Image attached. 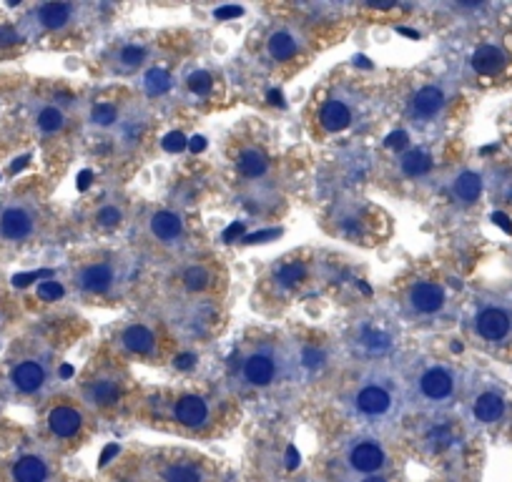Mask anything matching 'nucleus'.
<instances>
[{"mask_svg":"<svg viewBox=\"0 0 512 482\" xmlns=\"http://www.w3.org/2000/svg\"><path fill=\"white\" fill-rule=\"evenodd\" d=\"M355 412L364 420H387L397 409V389L387 377H367L355 392Z\"/></svg>","mask_w":512,"mask_h":482,"instance_id":"f257e3e1","label":"nucleus"},{"mask_svg":"<svg viewBox=\"0 0 512 482\" xmlns=\"http://www.w3.org/2000/svg\"><path fill=\"white\" fill-rule=\"evenodd\" d=\"M344 460H347V467L355 475L369 477L379 475L387 467V452L374 437H359L347 447Z\"/></svg>","mask_w":512,"mask_h":482,"instance_id":"f03ea898","label":"nucleus"},{"mask_svg":"<svg viewBox=\"0 0 512 482\" xmlns=\"http://www.w3.org/2000/svg\"><path fill=\"white\" fill-rule=\"evenodd\" d=\"M417 389L429 402H445L455 392V377H452V372L447 367H427L419 375V380H417Z\"/></svg>","mask_w":512,"mask_h":482,"instance_id":"7ed1b4c3","label":"nucleus"},{"mask_svg":"<svg viewBox=\"0 0 512 482\" xmlns=\"http://www.w3.org/2000/svg\"><path fill=\"white\" fill-rule=\"evenodd\" d=\"M35 229V216L25 206H11L0 213V236L8 241L28 239Z\"/></svg>","mask_w":512,"mask_h":482,"instance_id":"20e7f679","label":"nucleus"},{"mask_svg":"<svg viewBox=\"0 0 512 482\" xmlns=\"http://www.w3.org/2000/svg\"><path fill=\"white\" fill-rule=\"evenodd\" d=\"M276 377V359L269 349H259L251 352L244 359V380L254 387H266Z\"/></svg>","mask_w":512,"mask_h":482,"instance_id":"39448f33","label":"nucleus"},{"mask_svg":"<svg viewBox=\"0 0 512 482\" xmlns=\"http://www.w3.org/2000/svg\"><path fill=\"white\" fill-rule=\"evenodd\" d=\"M510 327H512L510 315L502 312V309H497V307L482 309V312L477 315V319H475V329H477V334L482 336V339H490V342H500V339H505L507 331H510Z\"/></svg>","mask_w":512,"mask_h":482,"instance_id":"423d86ee","label":"nucleus"},{"mask_svg":"<svg viewBox=\"0 0 512 482\" xmlns=\"http://www.w3.org/2000/svg\"><path fill=\"white\" fill-rule=\"evenodd\" d=\"M410 304L419 315H434L445 307V292L432 281H419L410 289Z\"/></svg>","mask_w":512,"mask_h":482,"instance_id":"0eeeda50","label":"nucleus"},{"mask_svg":"<svg viewBox=\"0 0 512 482\" xmlns=\"http://www.w3.org/2000/svg\"><path fill=\"white\" fill-rule=\"evenodd\" d=\"M11 380L16 384V389H20L23 394H33L45 384V367L40 362H35V359H25V362H20L13 370Z\"/></svg>","mask_w":512,"mask_h":482,"instance_id":"6e6552de","label":"nucleus"},{"mask_svg":"<svg viewBox=\"0 0 512 482\" xmlns=\"http://www.w3.org/2000/svg\"><path fill=\"white\" fill-rule=\"evenodd\" d=\"M78 281H81V289H83V292L103 294L113 286L116 276H113L111 264H90V266H85V269L81 271Z\"/></svg>","mask_w":512,"mask_h":482,"instance_id":"1a4fd4ad","label":"nucleus"},{"mask_svg":"<svg viewBox=\"0 0 512 482\" xmlns=\"http://www.w3.org/2000/svg\"><path fill=\"white\" fill-rule=\"evenodd\" d=\"M445 106V93L437 86H424L412 95V113L417 118H434Z\"/></svg>","mask_w":512,"mask_h":482,"instance_id":"9d476101","label":"nucleus"},{"mask_svg":"<svg viewBox=\"0 0 512 482\" xmlns=\"http://www.w3.org/2000/svg\"><path fill=\"white\" fill-rule=\"evenodd\" d=\"M176 420L181 422V425L186 427H201L203 422L208 420V404L203 402L201 397H196V394H186V397L179 399V404H176L174 409Z\"/></svg>","mask_w":512,"mask_h":482,"instance_id":"9b49d317","label":"nucleus"},{"mask_svg":"<svg viewBox=\"0 0 512 482\" xmlns=\"http://www.w3.org/2000/svg\"><path fill=\"white\" fill-rule=\"evenodd\" d=\"M51 475L48 462L38 454H23L13 465V482H45Z\"/></svg>","mask_w":512,"mask_h":482,"instance_id":"f8f14e48","label":"nucleus"},{"mask_svg":"<svg viewBox=\"0 0 512 482\" xmlns=\"http://www.w3.org/2000/svg\"><path fill=\"white\" fill-rule=\"evenodd\" d=\"M81 422H83V417L73 407H56L48 415V427H51L56 437H73L76 432L81 430Z\"/></svg>","mask_w":512,"mask_h":482,"instance_id":"ddd939ff","label":"nucleus"},{"mask_svg":"<svg viewBox=\"0 0 512 482\" xmlns=\"http://www.w3.org/2000/svg\"><path fill=\"white\" fill-rule=\"evenodd\" d=\"M507 66V56L497 45H480L472 53V68L482 76H495Z\"/></svg>","mask_w":512,"mask_h":482,"instance_id":"4468645a","label":"nucleus"},{"mask_svg":"<svg viewBox=\"0 0 512 482\" xmlns=\"http://www.w3.org/2000/svg\"><path fill=\"white\" fill-rule=\"evenodd\" d=\"M319 118H321V126H324V129L337 134V131H344L349 124H352V108H349L344 101H339V98H329V101L321 106Z\"/></svg>","mask_w":512,"mask_h":482,"instance_id":"2eb2a0df","label":"nucleus"},{"mask_svg":"<svg viewBox=\"0 0 512 482\" xmlns=\"http://www.w3.org/2000/svg\"><path fill=\"white\" fill-rule=\"evenodd\" d=\"M472 415L477 422H484V425H490V422H497L502 415H505V399L495 392H484L475 399V407H472Z\"/></svg>","mask_w":512,"mask_h":482,"instance_id":"dca6fc26","label":"nucleus"},{"mask_svg":"<svg viewBox=\"0 0 512 482\" xmlns=\"http://www.w3.org/2000/svg\"><path fill=\"white\" fill-rule=\"evenodd\" d=\"M71 18H73V6L71 3H45V6L38 8V20L45 30L63 28Z\"/></svg>","mask_w":512,"mask_h":482,"instance_id":"f3484780","label":"nucleus"},{"mask_svg":"<svg viewBox=\"0 0 512 482\" xmlns=\"http://www.w3.org/2000/svg\"><path fill=\"white\" fill-rule=\"evenodd\" d=\"M151 231H153V236H158L161 241L179 239L181 231H184V221H181V216L174 211H158L151 219Z\"/></svg>","mask_w":512,"mask_h":482,"instance_id":"a211bd4d","label":"nucleus"},{"mask_svg":"<svg viewBox=\"0 0 512 482\" xmlns=\"http://www.w3.org/2000/svg\"><path fill=\"white\" fill-rule=\"evenodd\" d=\"M85 399L88 404H98V407H106L119 399V384L113 380H93L85 387Z\"/></svg>","mask_w":512,"mask_h":482,"instance_id":"6ab92c4d","label":"nucleus"},{"mask_svg":"<svg viewBox=\"0 0 512 482\" xmlns=\"http://www.w3.org/2000/svg\"><path fill=\"white\" fill-rule=\"evenodd\" d=\"M153 334L151 329H146V327L136 324V327H129V329L124 331V347L129 349V352H136V354H148L153 349Z\"/></svg>","mask_w":512,"mask_h":482,"instance_id":"aec40b11","label":"nucleus"},{"mask_svg":"<svg viewBox=\"0 0 512 482\" xmlns=\"http://www.w3.org/2000/svg\"><path fill=\"white\" fill-rule=\"evenodd\" d=\"M299 43L297 38H294L292 33H287V30H279V33H271L269 38V56L274 58V61H289V58L297 53Z\"/></svg>","mask_w":512,"mask_h":482,"instance_id":"412c9836","label":"nucleus"},{"mask_svg":"<svg viewBox=\"0 0 512 482\" xmlns=\"http://www.w3.org/2000/svg\"><path fill=\"white\" fill-rule=\"evenodd\" d=\"M482 194V179L472 171H465V174L457 176L455 181V196L460 201L470 204V201H477V196Z\"/></svg>","mask_w":512,"mask_h":482,"instance_id":"4be33fe9","label":"nucleus"},{"mask_svg":"<svg viewBox=\"0 0 512 482\" xmlns=\"http://www.w3.org/2000/svg\"><path fill=\"white\" fill-rule=\"evenodd\" d=\"M400 168L405 176L417 179V176H424L429 168H432V158H429L424 151H407L400 161Z\"/></svg>","mask_w":512,"mask_h":482,"instance_id":"5701e85b","label":"nucleus"},{"mask_svg":"<svg viewBox=\"0 0 512 482\" xmlns=\"http://www.w3.org/2000/svg\"><path fill=\"white\" fill-rule=\"evenodd\" d=\"M237 166H239V171H242L244 176H249V179H256V176H261L266 171L269 161H266V156L261 151H256V148H249V151H244L242 156H239Z\"/></svg>","mask_w":512,"mask_h":482,"instance_id":"b1692460","label":"nucleus"},{"mask_svg":"<svg viewBox=\"0 0 512 482\" xmlns=\"http://www.w3.org/2000/svg\"><path fill=\"white\" fill-rule=\"evenodd\" d=\"M164 482H203V475L191 462H174L166 467Z\"/></svg>","mask_w":512,"mask_h":482,"instance_id":"393cba45","label":"nucleus"},{"mask_svg":"<svg viewBox=\"0 0 512 482\" xmlns=\"http://www.w3.org/2000/svg\"><path fill=\"white\" fill-rule=\"evenodd\" d=\"M143 86H146V93L148 95H164L171 90V76L166 74L164 68H151L146 74V81H143Z\"/></svg>","mask_w":512,"mask_h":482,"instance_id":"a878e982","label":"nucleus"},{"mask_svg":"<svg viewBox=\"0 0 512 482\" xmlns=\"http://www.w3.org/2000/svg\"><path fill=\"white\" fill-rule=\"evenodd\" d=\"M63 124H66V116L56 106H48L38 113V129L45 131V134H56V131L63 129Z\"/></svg>","mask_w":512,"mask_h":482,"instance_id":"bb28decb","label":"nucleus"},{"mask_svg":"<svg viewBox=\"0 0 512 482\" xmlns=\"http://www.w3.org/2000/svg\"><path fill=\"white\" fill-rule=\"evenodd\" d=\"M306 274V266L299 261H292V264H284L282 269H279V274H276V279H279V284L282 286H294L297 281H302Z\"/></svg>","mask_w":512,"mask_h":482,"instance_id":"cd10ccee","label":"nucleus"},{"mask_svg":"<svg viewBox=\"0 0 512 482\" xmlns=\"http://www.w3.org/2000/svg\"><path fill=\"white\" fill-rule=\"evenodd\" d=\"M116 118H119V111H116V106H111V103H96L93 111H90V121L98 126H111Z\"/></svg>","mask_w":512,"mask_h":482,"instance_id":"c85d7f7f","label":"nucleus"},{"mask_svg":"<svg viewBox=\"0 0 512 482\" xmlns=\"http://www.w3.org/2000/svg\"><path fill=\"white\" fill-rule=\"evenodd\" d=\"M146 58V51L141 45H126L124 51L119 53V61L124 63V68H138Z\"/></svg>","mask_w":512,"mask_h":482,"instance_id":"c756f323","label":"nucleus"},{"mask_svg":"<svg viewBox=\"0 0 512 482\" xmlns=\"http://www.w3.org/2000/svg\"><path fill=\"white\" fill-rule=\"evenodd\" d=\"M186 83H189V88H191L196 95H206L208 90H211V86H214V81H211V76H208L206 71H194Z\"/></svg>","mask_w":512,"mask_h":482,"instance_id":"7c9ffc66","label":"nucleus"},{"mask_svg":"<svg viewBox=\"0 0 512 482\" xmlns=\"http://www.w3.org/2000/svg\"><path fill=\"white\" fill-rule=\"evenodd\" d=\"M63 294H66V289H63L58 281H40L38 284V297L43 299V302H56V299H61Z\"/></svg>","mask_w":512,"mask_h":482,"instance_id":"2f4dec72","label":"nucleus"},{"mask_svg":"<svg viewBox=\"0 0 512 482\" xmlns=\"http://www.w3.org/2000/svg\"><path fill=\"white\" fill-rule=\"evenodd\" d=\"M184 281L194 292V289H203V286L208 284V274H206V269H201V266H191V269L184 274Z\"/></svg>","mask_w":512,"mask_h":482,"instance_id":"473e14b6","label":"nucleus"},{"mask_svg":"<svg viewBox=\"0 0 512 482\" xmlns=\"http://www.w3.org/2000/svg\"><path fill=\"white\" fill-rule=\"evenodd\" d=\"M189 146V139H186L181 131H171V134H166V139H164V151H169V153H179V151H184V148Z\"/></svg>","mask_w":512,"mask_h":482,"instance_id":"72a5a7b5","label":"nucleus"},{"mask_svg":"<svg viewBox=\"0 0 512 482\" xmlns=\"http://www.w3.org/2000/svg\"><path fill=\"white\" fill-rule=\"evenodd\" d=\"M96 221L101 226H106V229H111V226H119V221H121V211L116 206H106V208H101L98 211V216H96Z\"/></svg>","mask_w":512,"mask_h":482,"instance_id":"f704fd0d","label":"nucleus"},{"mask_svg":"<svg viewBox=\"0 0 512 482\" xmlns=\"http://www.w3.org/2000/svg\"><path fill=\"white\" fill-rule=\"evenodd\" d=\"M364 344L371 349H387L389 347V336L382 334V331H374V329H367L364 331Z\"/></svg>","mask_w":512,"mask_h":482,"instance_id":"c9c22d12","label":"nucleus"},{"mask_svg":"<svg viewBox=\"0 0 512 482\" xmlns=\"http://www.w3.org/2000/svg\"><path fill=\"white\" fill-rule=\"evenodd\" d=\"M407 143H410V136H407L405 131H394V134H389L387 141H384V146L392 148V151H394V148H397V151H402Z\"/></svg>","mask_w":512,"mask_h":482,"instance_id":"e433bc0d","label":"nucleus"},{"mask_svg":"<svg viewBox=\"0 0 512 482\" xmlns=\"http://www.w3.org/2000/svg\"><path fill=\"white\" fill-rule=\"evenodd\" d=\"M244 13V8L239 6H221L214 11V18L216 20H229V18H239Z\"/></svg>","mask_w":512,"mask_h":482,"instance_id":"4c0bfd02","label":"nucleus"},{"mask_svg":"<svg viewBox=\"0 0 512 482\" xmlns=\"http://www.w3.org/2000/svg\"><path fill=\"white\" fill-rule=\"evenodd\" d=\"M20 43V35L13 25H0V45H13Z\"/></svg>","mask_w":512,"mask_h":482,"instance_id":"58836bf2","label":"nucleus"},{"mask_svg":"<svg viewBox=\"0 0 512 482\" xmlns=\"http://www.w3.org/2000/svg\"><path fill=\"white\" fill-rule=\"evenodd\" d=\"M40 276H51V271H33V274H16L13 276V284L16 286H28L33 279H40Z\"/></svg>","mask_w":512,"mask_h":482,"instance_id":"ea45409f","label":"nucleus"},{"mask_svg":"<svg viewBox=\"0 0 512 482\" xmlns=\"http://www.w3.org/2000/svg\"><path fill=\"white\" fill-rule=\"evenodd\" d=\"M194 362H196V354H179L174 365L179 367V370H189V367H191Z\"/></svg>","mask_w":512,"mask_h":482,"instance_id":"a19ab883","label":"nucleus"},{"mask_svg":"<svg viewBox=\"0 0 512 482\" xmlns=\"http://www.w3.org/2000/svg\"><path fill=\"white\" fill-rule=\"evenodd\" d=\"M274 236H279V231L269 229V231H259V234H249L246 241L249 244H256V241H264V239H274Z\"/></svg>","mask_w":512,"mask_h":482,"instance_id":"79ce46f5","label":"nucleus"},{"mask_svg":"<svg viewBox=\"0 0 512 482\" xmlns=\"http://www.w3.org/2000/svg\"><path fill=\"white\" fill-rule=\"evenodd\" d=\"M492 221H495V224L500 226V229H505L507 234H512V224H510V219H507L505 213H500V211L492 213Z\"/></svg>","mask_w":512,"mask_h":482,"instance_id":"37998d69","label":"nucleus"},{"mask_svg":"<svg viewBox=\"0 0 512 482\" xmlns=\"http://www.w3.org/2000/svg\"><path fill=\"white\" fill-rule=\"evenodd\" d=\"M244 234V224L242 221H237V224H231L229 229L224 231V241H231L234 236H242Z\"/></svg>","mask_w":512,"mask_h":482,"instance_id":"c03bdc74","label":"nucleus"},{"mask_svg":"<svg viewBox=\"0 0 512 482\" xmlns=\"http://www.w3.org/2000/svg\"><path fill=\"white\" fill-rule=\"evenodd\" d=\"M119 445H116V442H113V445H108V447L106 449H103V454H101V467H106L108 465V460H111V457H113V454H119Z\"/></svg>","mask_w":512,"mask_h":482,"instance_id":"a18cd8bd","label":"nucleus"},{"mask_svg":"<svg viewBox=\"0 0 512 482\" xmlns=\"http://www.w3.org/2000/svg\"><path fill=\"white\" fill-rule=\"evenodd\" d=\"M189 148H191L194 153L203 151V148H206V139H203V136H194V139H189Z\"/></svg>","mask_w":512,"mask_h":482,"instance_id":"49530a36","label":"nucleus"},{"mask_svg":"<svg viewBox=\"0 0 512 482\" xmlns=\"http://www.w3.org/2000/svg\"><path fill=\"white\" fill-rule=\"evenodd\" d=\"M319 359H321V354H319V352H311V349H309V352H306V365H309V367H319V365H321Z\"/></svg>","mask_w":512,"mask_h":482,"instance_id":"de8ad7c7","label":"nucleus"},{"mask_svg":"<svg viewBox=\"0 0 512 482\" xmlns=\"http://www.w3.org/2000/svg\"><path fill=\"white\" fill-rule=\"evenodd\" d=\"M90 171H81V176H78V189L83 191V189H88V184H90Z\"/></svg>","mask_w":512,"mask_h":482,"instance_id":"09e8293b","label":"nucleus"},{"mask_svg":"<svg viewBox=\"0 0 512 482\" xmlns=\"http://www.w3.org/2000/svg\"><path fill=\"white\" fill-rule=\"evenodd\" d=\"M25 163H28V156H20V158H16V163H13V166H11V171H13V174H18V171H20L23 166H25Z\"/></svg>","mask_w":512,"mask_h":482,"instance_id":"8fccbe9b","label":"nucleus"},{"mask_svg":"<svg viewBox=\"0 0 512 482\" xmlns=\"http://www.w3.org/2000/svg\"><path fill=\"white\" fill-rule=\"evenodd\" d=\"M287 457H289V462H287L289 467H297V465H299V454L294 452V447H289V454H287Z\"/></svg>","mask_w":512,"mask_h":482,"instance_id":"3c124183","label":"nucleus"},{"mask_svg":"<svg viewBox=\"0 0 512 482\" xmlns=\"http://www.w3.org/2000/svg\"><path fill=\"white\" fill-rule=\"evenodd\" d=\"M269 101H271V103H279V106H284L282 93H279V90H271V93H269Z\"/></svg>","mask_w":512,"mask_h":482,"instance_id":"603ef678","label":"nucleus"},{"mask_svg":"<svg viewBox=\"0 0 512 482\" xmlns=\"http://www.w3.org/2000/svg\"><path fill=\"white\" fill-rule=\"evenodd\" d=\"M71 375H73V367H71V365H63L61 367V377H66V380H68Z\"/></svg>","mask_w":512,"mask_h":482,"instance_id":"864d4df0","label":"nucleus"},{"mask_svg":"<svg viewBox=\"0 0 512 482\" xmlns=\"http://www.w3.org/2000/svg\"><path fill=\"white\" fill-rule=\"evenodd\" d=\"M359 482H387L382 475H369V477H364V480H359Z\"/></svg>","mask_w":512,"mask_h":482,"instance_id":"5fc2aeb1","label":"nucleus"},{"mask_svg":"<svg viewBox=\"0 0 512 482\" xmlns=\"http://www.w3.org/2000/svg\"><path fill=\"white\" fill-rule=\"evenodd\" d=\"M400 33L402 35H410V38H419V33H417V30H410V28H400Z\"/></svg>","mask_w":512,"mask_h":482,"instance_id":"6e6d98bb","label":"nucleus"},{"mask_svg":"<svg viewBox=\"0 0 512 482\" xmlns=\"http://www.w3.org/2000/svg\"><path fill=\"white\" fill-rule=\"evenodd\" d=\"M355 61H357V63H359V66H364V68H369V61H367V58H364V56H357V58H355Z\"/></svg>","mask_w":512,"mask_h":482,"instance_id":"4d7b16f0","label":"nucleus"}]
</instances>
